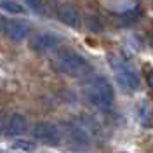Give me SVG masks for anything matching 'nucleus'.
Here are the masks:
<instances>
[{"label":"nucleus","instance_id":"1","mask_svg":"<svg viewBox=\"0 0 153 153\" xmlns=\"http://www.w3.org/2000/svg\"><path fill=\"white\" fill-rule=\"evenodd\" d=\"M85 96L89 99V103L101 110V111H110L115 101V91L113 85L106 80L105 76H99L91 80L89 87L85 89Z\"/></svg>","mask_w":153,"mask_h":153},{"label":"nucleus","instance_id":"2","mask_svg":"<svg viewBox=\"0 0 153 153\" xmlns=\"http://www.w3.org/2000/svg\"><path fill=\"white\" fill-rule=\"evenodd\" d=\"M52 65H54L57 71H61V73H65L68 76H75V78L89 75L91 70H92L91 63L87 59H84L80 54L73 52V51H66V52L59 54L52 61Z\"/></svg>","mask_w":153,"mask_h":153},{"label":"nucleus","instance_id":"3","mask_svg":"<svg viewBox=\"0 0 153 153\" xmlns=\"http://www.w3.org/2000/svg\"><path fill=\"white\" fill-rule=\"evenodd\" d=\"M31 134H33V137L37 141L49 144V146H56L61 141V131L57 129V125L51 124V122H38V124H35Z\"/></svg>","mask_w":153,"mask_h":153},{"label":"nucleus","instance_id":"4","mask_svg":"<svg viewBox=\"0 0 153 153\" xmlns=\"http://www.w3.org/2000/svg\"><path fill=\"white\" fill-rule=\"evenodd\" d=\"M59 38L52 33H33L28 40V47L37 52V54H44V52H49L52 49H56Z\"/></svg>","mask_w":153,"mask_h":153},{"label":"nucleus","instance_id":"5","mask_svg":"<svg viewBox=\"0 0 153 153\" xmlns=\"http://www.w3.org/2000/svg\"><path fill=\"white\" fill-rule=\"evenodd\" d=\"M113 70H117V78H118V82L124 87L131 89V91H136L137 87L141 85L139 75H137L131 66H127V65H118V66H113Z\"/></svg>","mask_w":153,"mask_h":153},{"label":"nucleus","instance_id":"6","mask_svg":"<svg viewBox=\"0 0 153 153\" xmlns=\"http://www.w3.org/2000/svg\"><path fill=\"white\" fill-rule=\"evenodd\" d=\"M5 33L12 42H21L30 35V25L23 19H10L5 23Z\"/></svg>","mask_w":153,"mask_h":153},{"label":"nucleus","instance_id":"7","mask_svg":"<svg viewBox=\"0 0 153 153\" xmlns=\"http://www.w3.org/2000/svg\"><path fill=\"white\" fill-rule=\"evenodd\" d=\"M56 16H57V19H59L63 25H66V26L76 28V26L80 25L78 10H76L73 5H68V4H61V5H57Z\"/></svg>","mask_w":153,"mask_h":153},{"label":"nucleus","instance_id":"8","mask_svg":"<svg viewBox=\"0 0 153 153\" xmlns=\"http://www.w3.org/2000/svg\"><path fill=\"white\" fill-rule=\"evenodd\" d=\"M25 131H26V118L19 113L10 115L9 122H7V136L18 137L21 134H25Z\"/></svg>","mask_w":153,"mask_h":153},{"label":"nucleus","instance_id":"9","mask_svg":"<svg viewBox=\"0 0 153 153\" xmlns=\"http://www.w3.org/2000/svg\"><path fill=\"white\" fill-rule=\"evenodd\" d=\"M68 131H70V139H71L75 144H82V146H85V144L89 143V139H87V134L84 132L80 127L73 125V127H68Z\"/></svg>","mask_w":153,"mask_h":153},{"label":"nucleus","instance_id":"10","mask_svg":"<svg viewBox=\"0 0 153 153\" xmlns=\"http://www.w3.org/2000/svg\"><path fill=\"white\" fill-rule=\"evenodd\" d=\"M0 9L7 10V12H10V14H23V12H25L23 4L10 2V0H0Z\"/></svg>","mask_w":153,"mask_h":153},{"label":"nucleus","instance_id":"11","mask_svg":"<svg viewBox=\"0 0 153 153\" xmlns=\"http://www.w3.org/2000/svg\"><path fill=\"white\" fill-rule=\"evenodd\" d=\"M87 30H91V31H96V33H99V31H103V21L99 18H96V16H89L87 18Z\"/></svg>","mask_w":153,"mask_h":153},{"label":"nucleus","instance_id":"12","mask_svg":"<svg viewBox=\"0 0 153 153\" xmlns=\"http://www.w3.org/2000/svg\"><path fill=\"white\" fill-rule=\"evenodd\" d=\"M26 5H28L33 12H37V14H38V12H42L44 7H45V5H44V2H37V0H30V2H26Z\"/></svg>","mask_w":153,"mask_h":153},{"label":"nucleus","instance_id":"13","mask_svg":"<svg viewBox=\"0 0 153 153\" xmlns=\"http://www.w3.org/2000/svg\"><path fill=\"white\" fill-rule=\"evenodd\" d=\"M14 148H21V150H25V152H31V150L35 148V144L26 143V141H16V143H14Z\"/></svg>","mask_w":153,"mask_h":153},{"label":"nucleus","instance_id":"14","mask_svg":"<svg viewBox=\"0 0 153 153\" xmlns=\"http://www.w3.org/2000/svg\"><path fill=\"white\" fill-rule=\"evenodd\" d=\"M4 132V115H0V134Z\"/></svg>","mask_w":153,"mask_h":153}]
</instances>
